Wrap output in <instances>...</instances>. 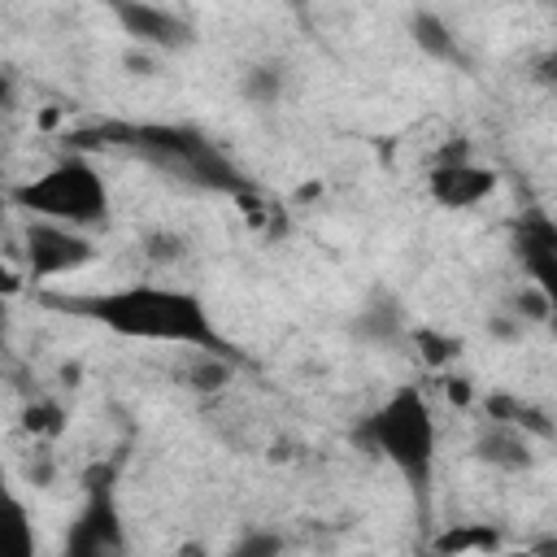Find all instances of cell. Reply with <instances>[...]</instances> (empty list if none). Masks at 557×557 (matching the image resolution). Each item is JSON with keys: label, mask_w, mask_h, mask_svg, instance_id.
Wrapping results in <instances>:
<instances>
[{"label": "cell", "mask_w": 557, "mask_h": 557, "mask_svg": "<svg viewBox=\"0 0 557 557\" xmlns=\"http://www.w3.org/2000/svg\"><path fill=\"white\" fill-rule=\"evenodd\" d=\"M400 309L392 300H374L370 309H361L357 318V335H370V339H396L400 335Z\"/></svg>", "instance_id": "obj_19"}, {"label": "cell", "mask_w": 557, "mask_h": 557, "mask_svg": "<svg viewBox=\"0 0 557 557\" xmlns=\"http://www.w3.org/2000/svg\"><path fill=\"white\" fill-rule=\"evenodd\" d=\"M113 17L122 26V35L148 52H183L196 44V26L174 13V9H161V4H139V0H117L113 4Z\"/></svg>", "instance_id": "obj_8"}, {"label": "cell", "mask_w": 557, "mask_h": 557, "mask_svg": "<svg viewBox=\"0 0 557 557\" xmlns=\"http://www.w3.org/2000/svg\"><path fill=\"white\" fill-rule=\"evenodd\" d=\"M409 39L418 44V52H426V57H435V61H457V57H461L453 26H448L440 13H431V9L409 13Z\"/></svg>", "instance_id": "obj_13"}, {"label": "cell", "mask_w": 557, "mask_h": 557, "mask_svg": "<svg viewBox=\"0 0 557 557\" xmlns=\"http://www.w3.org/2000/svg\"><path fill=\"white\" fill-rule=\"evenodd\" d=\"M487 335L513 344V339H522V322H518L509 309H505V313H492V318H487Z\"/></svg>", "instance_id": "obj_24"}, {"label": "cell", "mask_w": 557, "mask_h": 557, "mask_svg": "<svg viewBox=\"0 0 557 557\" xmlns=\"http://www.w3.org/2000/svg\"><path fill=\"white\" fill-rule=\"evenodd\" d=\"M61 557H131L126 527H122L109 479L87 487V500H83V509L74 513V522L61 540Z\"/></svg>", "instance_id": "obj_6"}, {"label": "cell", "mask_w": 557, "mask_h": 557, "mask_svg": "<svg viewBox=\"0 0 557 557\" xmlns=\"http://www.w3.org/2000/svg\"><path fill=\"white\" fill-rule=\"evenodd\" d=\"M9 200L26 218L61 222L74 231H96L109 222V183L96 170V161L87 152H74V148L65 157H57L44 174L9 187Z\"/></svg>", "instance_id": "obj_4"}, {"label": "cell", "mask_w": 557, "mask_h": 557, "mask_svg": "<svg viewBox=\"0 0 557 557\" xmlns=\"http://www.w3.org/2000/svg\"><path fill=\"white\" fill-rule=\"evenodd\" d=\"M409 344H413V352H418V361H422L426 370H448V366L461 357V339L448 335V331H435V326L409 331Z\"/></svg>", "instance_id": "obj_17"}, {"label": "cell", "mask_w": 557, "mask_h": 557, "mask_svg": "<svg viewBox=\"0 0 557 557\" xmlns=\"http://www.w3.org/2000/svg\"><path fill=\"white\" fill-rule=\"evenodd\" d=\"M235 366H239V357L196 352V361L183 370V387H191V392H200V396H213V392H222V387L235 379Z\"/></svg>", "instance_id": "obj_14"}, {"label": "cell", "mask_w": 557, "mask_h": 557, "mask_svg": "<svg viewBox=\"0 0 557 557\" xmlns=\"http://www.w3.org/2000/svg\"><path fill=\"white\" fill-rule=\"evenodd\" d=\"M283 87H287V70H283L278 61H257V65H248L244 78H239L244 100H252V104H261V109H265V104H278Z\"/></svg>", "instance_id": "obj_16"}, {"label": "cell", "mask_w": 557, "mask_h": 557, "mask_svg": "<svg viewBox=\"0 0 557 557\" xmlns=\"http://www.w3.org/2000/svg\"><path fill=\"white\" fill-rule=\"evenodd\" d=\"M126 65L135 70V74H152L157 65H152V52L148 48H139V52H126Z\"/></svg>", "instance_id": "obj_26"}, {"label": "cell", "mask_w": 557, "mask_h": 557, "mask_svg": "<svg viewBox=\"0 0 557 557\" xmlns=\"http://www.w3.org/2000/svg\"><path fill=\"white\" fill-rule=\"evenodd\" d=\"M283 535L278 531H270V527H248L231 548H226V557H283Z\"/></svg>", "instance_id": "obj_20"}, {"label": "cell", "mask_w": 557, "mask_h": 557, "mask_svg": "<svg viewBox=\"0 0 557 557\" xmlns=\"http://www.w3.org/2000/svg\"><path fill=\"white\" fill-rule=\"evenodd\" d=\"M492 557H535L531 548H500V553H492Z\"/></svg>", "instance_id": "obj_28"}, {"label": "cell", "mask_w": 557, "mask_h": 557, "mask_svg": "<svg viewBox=\"0 0 557 557\" xmlns=\"http://www.w3.org/2000/svg\"><path fill=\"white\" fill-rule=\"evenodd\" d=\"M44 305L74 313L83 322L104 326L122 339H148V344H183L196 352L239 357L231 339L218 331L209 305L200 292L178 283H122L109 292H74V296H44Z\"/></svg>", "instance_id": "obj_1"}, {"label": "cell", "mask_w": 557, "mask_h": 557, "mask_svg": "<svg viewBox=\"0 0 557 557\" xmlns=\"http://www.w3.org/2000/svg\"><path fill=\"white\" fill-rule=\"evenodd\" d=\"M96 261V239L87 231L61 226V222H44V218H26L22 222V265L35 283L44 278H61V274H78Z\"/></svg>", "instance_id": "obj_5"}, {"label": "cell", "mask_w": 557, "mask_h": 557, "mask_svg": "<svg viewBox=\"0 0 557 557\" xmlns=\"http://www.w3.org/2000/svg\"><path fill=\"white\" fill-rule=\"evenodd\" d=\"M500 191V174L483 161H448V165H431L426 170V196L440 205V209H474L483 200H492Z\"/></svg>", "instance_id": "obj_9"}, {"label": "cell", "mask_w": 557, "mask_h": 557, "mask_svg": "<svg viewBox=\"0 0 557 557\" xmlns=\"http://www.w3.org/2000/svg\"><path fill=\"white\" fill-rule=\"evenodd\" d=\"M357 440L383 457L405 487L426 505L431 500V483H435V453H440V422L435 409L426 400V392L418 383H400L392 387L357 426Z\"/></svg>", "instance_id": "obj_3"}, {"label": "cell", "mask_w": 557, "mask_h": 557, "mask_svg": "<svg viewBox=\"0 0 557 557\" xmlns=\"http://www.w3.org/2000/svg\"><path fill=\"white\" fill-rule=\"evenodd\" d=\"M444 396H448L457 409H470V405H474V387H470V379H461V374L444 379Z\"/></svg>", "instance_id": "obj_25"}, {"label": "cell", "mask_w": 557, "mask_h": 557, "mask_svg": "<svg viewBox=\"0 0 557 557\" xmlns=\"http://www.w3.org/2000/svg\"><path fill=\"white\" fill-rule=\"evenodd\" d=\"M0 557H35V522L17 496L4 500V522H0Z\"/></svg>", "instance_id": "obj_15"}, {"label": "cell", "mask_w": 557, "mask_h": 557, "mask_svg": "<svg viewBox=\"0 0 557 557\" xmlns=\"http://www.w3.org/2000/svg\"><path fill=\"white\" fill-rule=\"evenodd\" d=\"M174 557H209V544H200V540H183V544L174 548Z\"/></svg>", "instance_id": "obj_27"}, {"label": "cell", "mask_w": 557, "mask_h": 557, "mask_svg": "<svg viewBox=\"0 0 557 557\" xmlns=\"http://www.w3.org/2000/svg\"><path fill=\"white\" fill-rule=\"evenodd\" d=\"M74 152H83L87 144H104V148H126L139 161H148L152 170L187 183V187H205V191H226V196H248V178L235 170V161L196 126L183 122H100L87 131L70 135Z\"/></svg>", "instance_id": "obj_2"}, {"label": "cell", "mask_w": 557, "mask_h": 557, "mask_svg": "<svg viewBox=\"0 0 557 557\" xmlns=\"http://www.w3.org/2000/svg\"><path fill=\"white\" fill-rule=\"evenodd\" d=\"M183 252H187V244H183V235H174V231H152V235L144 239V257L157 261V265H170V261H178Z\"/></svg>", "instance_id": "obj_22"}, {"label": "cell", "mask_w": 557, "mask_h": 557, "mask_svg": "<svg viewBox=\"0 0 557 557\" xmlns=\"http://www.w3.org/2000/svg\"><path fill=\"white\" fill-rule=\"evenodd\" d=\"M509 248L535 292L553 305V326H557V218L544 209H527L509 226Z\"/></svg>", "instance_id": "obj_7"}, {"label": "cell", "mask_w": 557, "mask_h": 557, "mask_svg": "<svg viewBox=\"0 0 557 557\" xmlns=\"http://www.w3.org/2000/svg\"><path fill=\"white\" fill-rule=\"evenodd\" d=\"M22 431H26L35 444L57 440V435L65 431V409H61L57 400H48V396H35V400H26V409H22Z\"/></svg>", "instance_id": "obj_18"}, {"label": "cell", "mask_w": 557, "mask_h": 557, "mask_svg": "<svg viewBox=\"0 0 557 557\" xmlns=\"http://www.w3.org/2000/svg\"><path fill=\"white\" fill-rule=\"evenodd\" d=\"M531 444H535V440H527V435L513 431V426L483 422L479 435H474V444H470V453H474V461H483V466H492V470L518 474V470H531V466H535Z\"/></svg>", "instance_id": "obj_10"}, {"label": "cell", "mask_w": 557, "mask_h": 557, "mask_svg": "<svg viewBox=\"0 0 557 557\" xmlns=\"http://www.w3.org/2000/svg\"><path fill=\"white\" fill-rule=\"evenodd\" d=\"M531 83H540V87H557V44L544 48V52L531 61Z\"/></svg>", "instance_id": "obj_23"}, {"label": "cell", "mask_w": 557, "mask_h": 557, "mask_svg": "<svg viewBox=\"0 0 557 557\" xmlns=\"http://www.w3.org/2000/svg\"><path fill=\"white\" fill-rule=\"evenodd\" d=\"M500 553V531L487 522H453L431 540L426 557H492Z\"/></svg>", "instance_id": "obj_12"}, {"label": "cell", "mask_w": 557, "mask_h": 557, "mask_svg": "<svg viewBox=\"0 0 557 557\" xmlns=\"http://www.w3.org/2000/svg\"><path fill=\"white\" fill-rule=\"evenodd\" d=\"M483 422L513 426V431H522L527 440H553V435H557V422H553L535 400H527V396H518V392H505V387L483 396Z\"/></svg>", "instance_id": "obj_11"}, {"label": "cell", "mask_w": 557, "mask_h": 557, "mask_svg": "<svg viewBox=\"0 0 557 557\" xmlns=\"http://www.w3.org/2000/svg\"><path fill=\"white\" fill-rule=\"evenodd\" d=\"M509 313H513L522 326H527V322H553V305H548L544 292H535L531 283L509 296Z\"/></svg>", "instance_id": "obj_21"}]
</instances>
